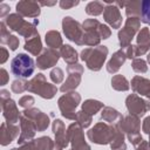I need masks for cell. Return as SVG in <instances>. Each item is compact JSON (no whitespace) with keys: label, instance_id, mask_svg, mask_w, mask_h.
Returning <instances> with one entry per match:
<instances>
[{"label":"cell","instance_id":"cell-1","mask_svg":"<svg viewBox=\"0 0 150 150\" xmlns=\"http://www.w3.org/2000/svg\"><path fill=\"white\" fill-rule=\"evenodd\" d=\"M115 127L125 134L129 142L134 146H137L143 141V137L139 132L141 131L139 117H137L135 115H130V114L127 116H122L118 120V122L115 124Z\"/></svg>","mask_w":150,"mask_h":150},{"label":"cell","instance_id":"cell-2","mask_svg":"<svg viewBox=\"0 0 150 150\" xmlns=\"http://www.w3.org/2000/svg\"><path fill=\"white\" fill-rule=\"evenodd\" d=\"M6 26L9 28V30L19 33V35L23 36L26 40H29L36 35H39L36 25L33 22H28L23 20V16H21L18 13H12L6 16L5 19Z\"/></svg>","mask_w":150,"mask_h":150},{"label":"cell","instance_id":"cell-3","mask_svg":"<svg viewBox=\"0 0 150 150\" xmlns=\"http://www.w3.org/2000/svg\"><path fill=\"white\" fill-rule=\"evenodd\" d=\"M107 56H108V48L105 46L84 48L80 55L81 60L86 62L87 68L93 71H98L103 67Z\"/></svg>","mask_w":150,"mask_h":150},{"label":"cell","instance_id":"cell-4","mask_svg":"<svg viewBox=\"0 0 150 150\" xmlns=\"http://www.w3.org/2000/svg\"><path fill=\"white\" fill-rule=\"evenodd\" d=\"M115 134H116L115 125L108 124L105 122H98L87 131V137L89 141H91L95 144L105 145L111 143L112 138L115 137Z\"/></svg>","mask_w":150,"mask_h":150},{"label":"cell","instance_id":"cell-5","mask_svg":"<svg viewBox=\"0 0 150 150\" xmlns=\"http://www.w3.org/2000/svg\"><path fill=\"white\" fill-rule=\"evenodd\" d=\"M27 91L38 94L40 97H42L45 100H50L56 95L57 88L55 84L48 83L46 76L42 73H39L30 81H28Z\"/></svg>","mask_w":150,"mask_h":150},{"label":"cell","instance_id":"cell-6","mask_svg":"<svg viewBox=\"0 0 150 150\" xmlns=\"http://www.w3.org/2000/svg\"><path fill=\"white\" fill-rule=\"evenodd\" d=\"M35 70V63L34 60L28 56L27 54L19 53L15 55L11 61V71L16 77L27 79L32 76V74Z\"/></svg>","mask_w":150,"mask_h":150},{"label":"cell","instance_id":"cell-7","mask_svg":"<svg viewBox=\"0 0 150 150\" xmlns=\"http://www.w3.org/2000/svg\"><path fill=\"white\" fill-rule=\"evenodd\" d=\"M80 102H81V95L75 90L62 95L57 100V105L61 111V115L67 120L75 121V116L77 112L76 108L79 107Z\"/></svg>","mask_w":150,"mask_h":150},{"label":"cell","instance_id":"cell-8","mask_svg":"<svg viewBox=\"0 0 150 150\" xmlns=\"http://www.w3.org/2000/svg\"><path fill=\"white\" fill-rule=\"evenodd\" d=\"M62 30L66 38L79 46H84V29L82 25L71 16L62 19Z\"/></svg>","mask_w":150,"mask_h":150},{"label":"cell","instance_id":"cell-9","mask_svg":"<svg viewBox=\"0 0 150 150\" xmlns=\"http://www.w3.org/2000/svg\"><path fill=\"white\" fill-rule=\"evenodd\" d=\"M141 29V20L138 18H128L124 27L118 32V42L121 49H125L131 45L132 39Z\"/></svg>","mask_w":150,"mask_h":150},{"label":"cell","instance_id":"cell-10","mask_svg":"<svg viewBox=\"0 0 150 150\" xmlns=\"http://www.w3.org/2000/svg\"><path fill=\"white\" fill-rule=\"evenodd\" d=\"M67 73H68V77L60 88V90L62 93L74 91L80 86L82 74H83V66H81L80 63L68 64L67 66Z\"/></svg>","mask_w":150,"mask_h":150},{"label":"cell","instance_id":"cell-11","mask_svg":"<svg viewBox=\"0 0 150 150\" xmlns=\"http://www.w3.org/2000/svg\"><path fill=\"white\" fill-rule=\"evenodd\" d=\"M67 132H68L69 143L71 144L73 150H91L90 145L84 139L83 128L79 123H76V122L71 123L68 127Z\"/></svg>","mask_w":150,"mask_h":150},{"label":"cell","instance_id":"cell-12","mask_svg":"<svg viewBox=\"0 0 150 150\" xmlns=\"http://www.w3.org/2000/svg\"><path fill=\"white\" fill-rule=\"evenodd\" d=\"M125 107L130 115L142 117L149 110V103L137 94H130L125 98Z\"/></svg>","mask_w":150,"mask_h":150},{"label":"cell","instance_id":"cell-13","mask_svg":"<svg viewBox=\"0 0 150 150\" xmlns=\"http://www.w3.org/2000/svg\"><path fill=\"white\" fill-rule=\"evenodd\" d=\"M52 129H53V132L55 135L53 150H63L64 148H67L69 144V137H68V132L66 130L64 123L61 120L56 118L53 121Z\"/></svg>","mask_w":150,"mask_h":150},{"label":"cell","instance_id":"cell-14","mask_svg":"<svg viewBox=\"0 0 150 150\" xmlns=\"http://www.w3.org/2000/svg\"><path fill=\"white\" fill-rule=\"evenodd\" d=\"M60 52L53 48H45L42 53L36 57V66L39 69L45 70L56 66L57 61L60 60Z\"/></svg>","mask_w":150,"mask_h":150},{"label":"cell","instance_id":"cell-15","mask_svg":"<svg viewBox=\"0 0 150 150\" xmlns=\"http://www.w3.org/2000/svg\"><path fill=\"white\" fill-rule=\"evenodd\" d=\"M22 115L26 116L27 118L32 120L35 124V128L38 131H45L48 125H49V116L45 112H42L40 109L38 108H29V109H25L22 111Z\"/></svg>","mask_w":150,"mask_h":150},{"label":"cell","instance_id":"cell-16","mask_svg":"<svg viewBox=\"0 0 150 150\" xmlns=\"http://www.w3.org/2000/svg\"><path fill=\"white\" fill-rule=\"evenodd\" d=\"M103 19L114 29L120 28L122 25V14L120 12V8L110 1H107V6L103 11Z\"/></svg>","mask_w":150,"mask_h":150},{"label":"cell","instance_id":"cell-17","mask_svg":"<svg viewBox=\"0 0 150 150\" xmlns=\"http://www.w3.org/2000/svg\"><path fill=\"white\" fill-rule=\"evenodd\" d=\"M20 135H19V138H18V144H23V143H27V142H30L34 139V136H35V132L38 131L36 128H35V124L32 120L27 118L26 116H21L20 118Z\"/></svg>","mask_w":150,"mask_h":150},{"label":"cell","instance_id":"cell-18","mask_svg":"<svg viewBox=\"0 0 150 150\" xmlns=\"http://www.w3.org/2000/svg\"><path fill=\"white\" fill-rule=\"evenodd\" d=\"M0 102H1V108H2V115L6 120V122L13 123V124L19 122L22 116V111H19V109L16 107V102L12 98L0 101Z\"/></svg>","mask_w":150,"mask_h":150},{"label":"cell","instance_id":"cell-19","mask_svg":"<svg viewBox=\"0 0 150 150\" xmlns=\"http://www.w3.org/2000/svg\"><path fill=\"white\" fill-rule=\"evenodd\" d=\"M16 13L26 18H38L41 13L40 5L38 1L33 0H22L16 4Z\"/></svg>","mask_w":150,"mask_h":150},{"label":"cell","instance_id":"cell-20","mask_svg":"<svg viewBox=\"0 0 150 150\" xmlns=\"http://www.w3.org/2000/svg\"><path fill=\"white\" fill-rule=\"evenodd\" d=\"M19 131H21V130L19 129L18 125H15L13 123L4 122L0 127V144L2 146L8 145L11 142H13L18 137Z\"/></svg>","mask_w":150,"mask_h":150},{"label":"cell","instance_id":"cell-21","mask_svg":"<svg viewBox=\"0 0 150 150\" xmlns=\"http://www.w3.org/2000/svg\"><path fill=\"white\" fill-rule=\"evenodd\" d=\"M131 88L135 94L150 98V80L143 76L136 75L131 79Z\"/></svg>","mask_w":150,"mask_h":150},{"label":"cell","instance_id":"cell-22","mask_svg":"<svg viewBox=\"0 0 150 150\" xmlns=\"http://www.w3.org/2000/svg\"><path fill=\"white\" fill-rule=\"evenodd\" d=\"M137 50H138V56H142L146 54L150 50V29L148 27H143L139 29L137 33Z\"/></svg>","mask_w":150,"mask_h":150},{"label":"cell","instance_id":"cell-23","mask_svg":"<svg viewBox=\"0 0 150 150\" xmlns=\"http://www.w3.org/2000/svg\"><path fill=\"white\" fill-rule=\"evenodd\" d=\"M125 60H127V55H125L124 49H120V50L115 52L107 63V71L110 74L117 73L120 70V68L122 67V64L125 62Z\"/></svg>","mask_w":150,"mask_h":150},{"label":"cell","instance_id":"cell-24","mask_svg":"<svg viewBox=\"0 0 150 150\" xmlns=\"http://www.w3.org/2000/svg\"><path fill=\"white\" fill-rule=\"evenodd\" d=\"M45 41L48 46V48H53V49H61V47L63 46V41L61 38L60 32L57 30H48L45 35Z\"/></svg>","mask_w":150,"mask_h":150},{"label":"cell","instance_id":"cell-25","mask_svg":"<svg viewBox=\"0 0 150 150\" xmlns=\"http://www.w3.org/2000/svg\"><path fill=\"white\" fill-rule=\"evenodd\" d=\"M23 48H25L29 54H32V55H34V56H39V55L42 53V50H43L40 35H36V36H34V38H32V39H29V40H26Z\"/></svg>","mask_w":150,"mask_h":150},{"label":"cell","instance_id":"cell-26","mask_svg":"<svg viewBox=\"0 0 150 150\" xmlns=\"http://www.w3.org/2000/svg\"><path fill=\"white\" fill-rule=\"evenodd\" d=\"M122 116L123 115L120 111H117L116 109H114L111 107H104L102 109V112H101V118L111 125H115Z\"/></svg>","mask_w":150,"mask_h":150},{"label":"cell","instance_id":"cell-27","mask_svg":"<svg viewBox=\"0 0 150 150\" xmlns=\"http://www.w3.org/2000/svg\"><path fill=\"white\" fill-rule=\"evenodd\" d=\"M60 55L64 60V62H67L68 64L77 63L79 54H77V52L70 45H63L61 47V49H60Z\"/></svg>","mask_w":150,"mask_h":150},{"label":"cell","instance_id":"cell-28","mask_svg":"<svg viewBox=\"0 0 150 150\" xmlns=\"http://www.w3.org/2000/svg\"><path fill=\"white\" fill-rule=\"evenodd\" d=\"M104 105L102 102L97 101V100H93V98H89V100H86L83 103H82V107H81V110L84 111L86 114L90 115V116H94L96 112H98L101 109H103Z\"/></svg>","mask_w":150,"mask_h":150},{"label":"cell","instance_id":"cell-29","mask_svg":"<svg viewBox=\"0 0 150 150\" xmlns=\"http://www.w3.org/2000/svg\"><path fill=\"white\" fill-rule=\"evenodd\" d=\"M141 6L142 1H124L125 14L128 18H138L141 16Z\"/></svg>","mask_w":150,"mask_h":150},{"label":"cell","instance_id":"cell-30","mask_svg":"<svg viewBox=\"0 0 150 150\" xmlns=\"http://www.w3.org/2000/svg\"><path fill=\"white\" fill-rule=\"evenodd\" d=\"M111 87H112V89H115L117 91H127V90H129L130 84L123 75L117 74V75H114L111 79Z\"/></svg>","mask_w":150,"mask_h":150},{"label":"cell","instance_id":"cell-31","mask_svg":"<svg viewBox=\"0 0 150 150\" xmlns=\"http://www.w3.org/2000/svg\"><path fill=\"white\" fill-rule=\"evenodd\" d=\"M116 128V127H115ZM124 137H125V134L123 131H121L120 129L116 128V134H115V137L112 138L111 143H110V148L111 150H127V145H125V142H124Z\"/></svg>","mask_w":150,"mask_h":150},{"label":"cell","instance_id":"cell-32","mask_svg":"<svg viewBox=\"0 0 150 150\" xmlns=\"http://www.w3.org/2000/svg\"><path fill=\"white\" fill-rule=\"evenodd\" d=\"M34 145L36 150H53L54 141L49 136H42L34 139Z\"/></svg>","mask_w":150,"mask_h":150},{"label":"cell","instance_id":"cell-33","mask_svg":"<svg viewBox=\"0 0 150 150\" xmlns=\"http://www.w3.org/2000/svg\"><path fill=\"white\" fill-rule=\"evenodd\" d=\"M100 42H101V36H100L98 32H96V30L84 32V46L97 47V46H100Z\"/></svg>","mask_w":150,"mask_h":150},{"label":"cell","instance_id":"cell-34","mask_svg":"<svg viewBox=\"0 0 150 150\" xmlns=\"http://www.w3.org/2000/svg\"><path fill=\"white\" fill-rule=\"evenodd\" d=\"M103 11H104V6L100 1H90L86 6V13L91 16H97V15L102 14Z\"/></svg>","mask_w":150,"mask_h":150},{"label":"cell","instance_id":"cell-35","mask_svg":"<svg viewBox=\"0 0 150 150\" xmlns=\"http://www.w3.org/2000/svg\"><path fill=\"white\" fill-rule=\"evenodd\" d=\"M75 122L79 123V124L84 129V128H88V127L91 124V122H93V116H90V115L86 114L84 111L80 110V111L76 112Z\"/></svg>","mask_w":150,"mask_h":150},{"label":"cell","instance_id":"cell-36","mask_svg":"<svg viewBox=\"0 0 150 150\" xmlns=\"http://www.w3.org/2000/svg\"><path fill=\"white\" fill-rule=\"evenodd\" d=\"M141 22L150 25V0H143L141 6Z\"/></svg>","mask_w":150,"mask_h":150},{"label":"cell","instance_id":"cell-37","mask_svg":"<svg viewBox=\"0 0 150 150\" xmlns=\"http://www.w3.org/2000/svg\"><path fill=\"white\" fill-rule=\"evenodd\" d=\"M27 87H28V81H26L25 79H19L12 82L11 89L15 94H22L23 91L27 90Z\"/></svg>","mask_w":150,"mask_h":150},{"label":"cell","instance_id":"cell-38","mask_svg":"<svg viewBox=\"0 0 150 150\" xmlns=\"http://www.w3.org/2000/svg\"><path fill=\"white\" fill-rule=\"evenodd\" d=\"M131 68L136 73H146L148 71V66H146V61H144L143 59H134L131 62Z\"/></svg>","mask_w":150,"mask_h":150},{"label":"cell","instance_id":"cell-39","mask_svg":"<svg viewBox=\"0 0 150 150\" xmlns=\"http://www.w3.org/2000/svg\"><path fill=\"white\" fill-rule=\"evenodd\" d=\"M101 25L102 23L97 19H87L82 23V27H83L84 32H87V30H96L100 34V27H101Z\"/></svg>","mask_w":150,"mask_h":150},{"label":"cell","instance_id":"cell-40","mask_svg":"<svg viewBox=\"0 0 150 150\" xmlns=\"http://www.w3.org/2000/svg\"><path fill=\"white\" fill-rule=\"evenodd\" d=\"M49 77H50V80L53 81V83L59 84V83H61V82L63 81L64 73H63V70H62L60 67H55V68L52 69V71H50V74H49Z\"/></svg>","mask_w":150,"mask_h":150},{"label":"cell","instance_id":"cell-41","mask_svg":"<svg viewBox=\"0 0 150 150\" xmlns=\"http://www.w3.org/2000/svg\"><path fill=\"white\" fill-rule=\"evenodd\" d=\"M9 38H11L9 30L7 29V26H6L5 21H2V22L0 23V42H1L2 45H7Z\"/></svg>","mask_w":150,"mask_h":150},{"label":"cell","instance_id":"cell-42","mask_svg":"<svg viewBox=\"0 0 150 150\" xmlns=\"http://www.w3.org/2000/svg\"><path fill=\"white\" fill-rule=\"evenodd\" d=\"M34 103H35V100H34V97L30 96V95H25V96H22V97L19 100V105L22 107V108H25V109L32 108Z\"/></svg>","mask_w":150,"mask_h":150},{"label":"cell","instance_id":"cell-43","mask_svg":"<svg viewBox=\"0 0 150 150\" xmlns=\"http://www.w3.org/2000/svg\"><path fill=\"white\" fill-rule=\"evenodd\" d=\"M124 52H125V55H127V59H137V56H138V50H137V46L136 45H130V46H128L125 49H124Z\"/></svg>","mask_w":150,"mask_h":150},{"label":"cell","instance_id":"cell-44","mask_svg":"<svg viewBox=\"0 0 150 150\" xmlns=\"http://www.w3.org/2000/svg\"><path fill=\"white\" fill-rule=\"evenodd\" d=\"M80 4V1H71V0H61L60 2H59V5H60V7L62 8V9H69V8H71V7H75V6H77Z\"/></svg>","mask_w":150,"mask_h":150},{"label":"cell","instance_id":"cell-45","mask_svg":"<svg viewBox=\"0 0 150 150\" xmlns=\"http://www.w3.org/2000/svg\"><path fill=\"white\" fill-rule=\"evenodd\" d=\"M110 35H111L110 28H109L107 25H103V23H102L101 27H100V36H101V39H103V40L109 39Z\"/></svg>","mask_w":150,"mask_h":150},{"label":"cell","instance_id":"cell-46","mask_svg":"<svg viewBox=\"0 0 150 150\" xmlns=\"http://www.w3.org/2000/svg\"><path fill=\"white\" fill-rule=\"evenodd\" d=\"M19 43H20V41L15 35H11V38H9V40L7 42V45H8L11 50H16L18 47H19Z\"/></svg>","mask_w":150,"mask_h":150},{"label":"cell","instance_id":"cell-47","mask_svg":"<svg viewBox=\"0 0 150 150\" xmlns=\"http://www.w3.org/2000/svg\"><path fill=\"white\" fill-rule=\"evenodd\" d=\"M9 80V76H8V73L5 68H1L0 69V86H5Z\"/></svg>","mask_w":150,"mask_h":150},{"label":"cell","instance_id":"cell-48","mask_svg":"<svg viewBox=\"0 0 150 150\" xmlns=\"http://www.w3.org/2000/svg\"><path fill=\"white\" fill-rule=\"evenodd\" d=\"M142 130H143L144 134L150 135V116L144 118V121L142 123Z\"/></svg>","mask_w":150,"mask_h":150},{"label":"cell","instance_id":"cell-49","mask_svg":"<svg viewBox=\"0 0 150 150\" xmlns=\"http://www.w3.org/2000/svg\"><path fill=\"white\" fill-rule=\"evenodd\" d=\"M16 150H36L35 149V145H34V139L30 141V142H27V143L21 144L19 148H16Z\"/></svg>","mask_w":150,"mask_h":150},{"label":"cell","instance_id":"cell-50","mask_svg":"<svg viewBox=\"0 0 150 150\" xmlns=\"http://www.w3.org/2000/svg\"><path fill=\"white\" fill-rule=\"evenodd\" d=\"M0 52H1L0 63H1V64H4V63L7 61V59H8V50H7L5 47H1V48H0Z\"/></svg>","mask_w":150,"mask_h":150},{"label":"cell","instance_id":"cell-51","mask_svg":"<svg viewBox=\"0 0 150 150\" xmlns=\"http://www.w3.org/2000/svg\"><path fill=\"white\" fill-rule=\"evenodd\" d=\"M9 6H7L6 4H1L0 5V16L4 18V16H7L9 15Z\"/></svg>","mask_w":150,"mask_h":150},{"label":"cell","instance_id":"cell-52","mask_svg":"<svg viewBox=\"0 0 150 150\" xmlns=\"http://www.w3.org/2000/svg\"><path fill=\"white\" fill-rule=\"evenodd\" d=\"M11 98V94L8 90L6 89H1L0 90V101H5V100H8Z\"/></svg>","mask_w":150,"mask_h":150},{"label":"cell","instance_id":"cell-53","mask_svg":"<svg viewBox=\"0 0 150 150\" xmlns=\"http://www.w3.org/2000/svg\"><path fill=\"white\" fill-rule=\"evenodd\" d=\"M136 148V150H150L149 149V144H148V142L146 141H142L137 146H135Z\"/></svg>","mask_w":150,"mask_h":150},{"label":"cell","instance_id":"cell-54","mask_svg":"<svg viewBox=\"0 0 150 150\" xmlns=\"http://www.w3.org/2000/svg\"><path fill=\"white\" fill-rule=\"evenodd\" d=\"M41 6H54L56 5V1H38Z\"/></svg>","mask_w":150,"mask_h":150},{"label":"cell","instance_id":"cell-55","mask_svg":"<svg viewBox=\"0 0 150 150\" xmlns=\"http://www.w3.org/2000/svg\"><path fill=\"white\" fill-rule=\"evenodd\" d=\"M146 60H148V62L150 63V52L148 53V56H146Z\"/></svg>","mask_w":150,"mask_h":150},{"label":"cell","instance_id":"cell-56","mask_svg":"<svg viewBox=\"0 0 150 150\" xmlns=\"http://www.w3.org/2000/svg\"><path fill=\"white\" fill-rule=\"evenodd\" d=\"M148 144H149V149H150V135H149V142H148Z\"/></svg>","mask_w":150,"mask_h":150},{"label":"cell","instance_id":"cell-57","mask_svg":"<svg viewBox=\"0 0 150 150\" xmlns=\"http://www.w3.org/2000/svg\"><path fill=\"white\" fill-rule=\"evenodd\" d=\"M11 150H16V148H12V149H11Z\"/></svg>","mask_w":150,"mask_h":150},{"label":"cell","instance_id":"cell-58","mask_svg":"<svg viewBox=\"0 0 150 150\" xmlns=\"http://www.w3.org/2000/svg\"><path fill=\"white\" fill-rule=\"evenodd\" d=\"M150 100V98H149ZM149 109H150V101H149Z\"/></svg>","mask_w":150,"mask_h":150},{"label":"cell","instance_id":"cell-59","mask_svg":"<svg viewBox=\"0 0 150 150\" xmlns=\"http://www.w3.org/2000/svg\"><path fill=\"white\" fill-rule=\"evenodd\" d=\"M70 150H73V149H70Z\"/></svg>","mask_w":150,"mask_h":150}]
</instances>
